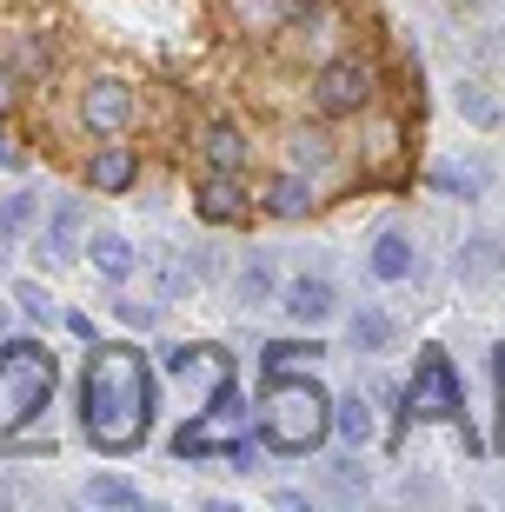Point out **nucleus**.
Returning a JSON list of instances; mask_svg holds the SVG:
<instances>
[{"label": "nucleus", "instance_id": "1", "mask_svg": "<svg viewBox=\"0 0 505 512\" xmlns=\"http://www.w3.org/2000/svg\"><path fill=\"white\" fill-rule=\"evenodd\" d=\"M80 426L100 453H133L153 426V366L133 346H94L80 380Z\"/></svg>", "mask_w": 505, "mask_h": 512}, {"label": "nucleus", "instance_id": "2", "mask_svg": "<svg viewBox=\"0 0 505 512\" xmlns=\"http://www.w3.org/2000/svg\"><path fill=\"white\" fill-rule=\"evenodd\" d=\"M333 433V399L319 393L313 380H293V373H273L266 386V413H260V439L273 453H319Z\"/></svg>", "mask_w": 505, "mask_h": 512}, {"label": "nucleus", "instance_id": "3", "mask_svg": "<svg viewBox=\"0 0 505 512\" xmlns=\"http://www.w3.org/2000/svg\"><path fill=\"white\" fill-rule=\"evenodd\" d=\"M0 386H7V413L34 419L54 399V353L40 340H0Z\"/></svg>", "mask_w": 505, "mask_h": 512}, {"label": "nucleus", "instance_id": "4", "mask_svg": "<svg viewBox=\"0 0 505 512\" xmlns=\"http://www.w3.org/2000/svg\"><path fill=\"white\" fill-rule=\"evenodd\" d=\"M399 413H406V419H452V426L466 433V453H479V433L466 426V393H459V380H452L446 353H426V360H419V373H412Z\"/></svg>", "mask_w": 505, "mask_h": 512}, {"label": "nucleus", "instance_id": "5", "mask_svg": "<svg viewBox=\"0 0 505 512\" xmlns=\"http://www.w3.org/2000/svg\"><path fill=\"white\" fill-rule=\"evenodd\" d=\"M240 433H246V406H240V393H233V380H220V386H213V406H206V419L180 426L173 453H180V459H213V453H226Z\"/></svg>", "mask_w": 505, "mask_h": 512}, {"label": "nucleus", "instance_id": "6", "mask_svg": "<svg viewBox=\"0 0 505 512\" xmlns=\"http://www.w3.org/2000/svg\"><path fill=\"white\" fill-rule=\"evenodd\" d=\"M313 100H319V114H359L366 100H373V67L359 54H339L326 74H319V87H313Z\"/></svg>", "mask_w": 505, "mask_h": 512}, {"label": "nucleus", "instance_id": "7", "mask_svg": "<svg viewBox=\"0 0 505 512\" xmlns=\"http://www.w3.org/2000/svg\"><path fill=\"white\" fill-rule=\"evenodd\" d=\"M80 120H87L94 133H120L133 120V87H120V80H94L87 100H80Z\"/></svg>", "mask_w": 505, "mask_h": 512}, {"label": "nucleus", "instance_id": "8", "mask_svg": "<svg viewBox=\"0 0 505 512\" xmlns=\"http://www.w3.org/2000/svg\"><path fill=\"white\" fill-rule=\"evenodd\" d=\"M80 227H87V207H80V200H60L54 220H47V233H40V260L67 266L80 253Z\"/></svg>", "mask_w": 505, "mask_h": 512}, {"label": "nucleus", "instance_id": "9", "mask_svg": "<svg viewBox=\"0 0 505 512\" xmlns=\"http://www.w3.org/2000/svg\"><path fill=\"white\" fill-rule=\"evenodd\" d=\"M333 306H339V293H333L326 280H306V273H300V280L286 286V313H293L300 326H319V320H333Z\"/></svg>", "mask_w": 505, "mask_h": 512}, {"label": "nucleus", "instance_id": "10", "mask_svg": "<svg viewBox=\"0 0 505 512\" xmlns=\"http://www.w3.org/2000/svg\"><path fill=\"white\" fill-rule=\"evenodd\" d=\"M200 147H206V167H213V173H240L246 167V133L233 127V120H213Z\"/></svg>", "mask_w": 505, "mask_h": 512}, {"label": "nucleus", "instance_id": "11", "mask_svg": "<svg viewBox=\"0 0 505 512\" xmlns=\"http://www.w3.org/2000/svg\"><path fill=\"white\" fill-rule=\"evenodd\" d=\"M412 266H419V253H412V240L399 227H386L373 240V273L379 280H412Z\"/></svg>", "mask_w": 505, "mask_h": 512}, {"label": "nucleus", "instance_id": "12", "mask_svg": "<svg viewBox=\"0 0 505 512\" xmlns=\"http://www.w3.org/2000/svg\"><path fill=\"white\" fill-rule=\"evenodd\" d=\"M246 213V193H240V173H213L200 187V220H240Z\"/></svg>", "mask_w": 505, "mask_h": 512}, {"label": "nucleus", "instance_id": "13", "mask_svg": "<svg viewBox=\"0 0 505 512\" xmlns=\"http://www.w3.org/2000/svg\"><path fill=\"white\" fill-rule=\"evenodd\" d=\"M167 366L180 373V380H206V386L233 380V373H226V360L213 353V346H173V353H167Z\"/></svg>", "mask_w": 505, "mask_h": 512}, {"label": "nucleus", "instance_id": "14", "mask_svg": "<svg viewBox=\"0 0 505 512\" xmlns=\"http://www.w3.org/2000/svg\"><path fill=\"white\" fill-rule=\"evenodd\" d=\"M133 173H140V160H133L127 147H107V153H94L87 180H94L100 193H127V187H133Z\"/></svg>", "mask_w": 505, "mask_h": 512}, {"label": "nucleus", "instance_id": "15", "mask_svg": "<svg viewBox=\"0 0 505 512\" xmlns=\"http://www.w3.org/2000/svg\"><path fill=\"white\" fill-rule=\"evenodd\" d=\"M266 213H273V220H300V213H313V187H306L300 173H280V180L266 187Z\"/></svg>", "mask_w": 505, "mask_h": 512}, {"label": "nucleus", "instance_id": "16", "mask_svg": "<svg viewBox=\"0 0 505 512\" xmlns=\"http://www.w3.org/2000/svg\"><path fill=\"white\" fill-rule=\"evenodd\" d=\"M87 247H94V266H100V273H107V280H127L133 266H140V253H133L127 240H120V233H94Z\"/></svg>", "mask_w": 505, "mask_h": 512}, {"label": "nucleus", "instance_id": "17", "mask_svg": "<svg viewBox=\"0 0 505 512\" xmlns=\"http://www.w3.org/2000/svg\"><path fill=\"white\" fill-rule=\"evenodd\" d=\"M319 353H326L319 340H273L266 346V380H273V373H293V366H313Z\"/></svg>", "mask_w": 505, "mask_h": 512}, {"label": "nucleus", "instance_id": "18", "mask_svg": "<svg viewBox=\"0 0 505 512\" xmlns=\"http://www.w3.org/2000/svg\"><path fill=\"white\" fill-rule=\"evenodd\" d=\"M34 213H40L34 193H7V200H0V247H14L20 233L34 227Z\"/></svg>", "mask_w": 505, "mask_h": 512}, {"label": "nucleus", "instance_id": "19", "mask_svg": "<svg viewBox=\"0 0 505 512\" xmlns=\"http://www.w3.org/2000/svg\"><path fill=\"white\" fill-rule=\"evenodd\" d=\"M80 499L87 506H140V486H127V479H113V473H94L80 486Z\"/></svg>", "mask_w": 505, "mask_h": 512}, {"label": "nucleus", "instance_id": "20", "mask_svg": "<svg viewBox=\"0 0 505 512\" xmlns=\"http://www.w3.org/2000/svg\"><path fill=\"white\" fill-rule=\"evenodd\" d=\"M333 426H339V433H346V439H353V446H366V439H373V406H366V399H346V406H333Z\"/></svg>", "mask_w": 505, "mask_h": 512}, {"label": "nucleus", "instance_id": "21", "mask_svg": "<svg viewBox=\"0 0 505 512\" xmlns=\"http://www.w3.org/2000/svg\"><path fill=\"white\" fill-rule=\"evenodd\" d=\"M499 266H505L499 240H472V247L459 253V273H466V280H486V273H499Z\"/></svg>", "mask_w": 505, "mask_h": 512}, {"label": "nucleus", "instance_id": "22", "mask_svg": "<svg viewBox=\"0 0 505 512\" xmlns=\"http://www.w3.org/2000/svg\"><path fill=\"white\" fill-rule=\"evenodd\" d=\"M386 340H393V320H386V313H373V306H366V313H353V346L379 353Z\"/></svg>", "mask_w": 505, "mask_h": 512}, {"label": "nucleus", "instance_id": "23", "mask_svg": "<svg viewBox=\"0 0 505 512\" xmlns=\"http://www.w3.org/2000/svg\"><path fill=\"white\" fill-rule=\"evenodd\" d=\"M432 187H439V193H479V187H486V173H479V167H432Z\"/></svg>", "mask_w": 505, "mask_h": 512}, {"label": "nucleus", "instance_id": "24", "mask_svg": "<svg viewBox=\"0 0 505 512\" xmlns=\"http://www.w3.org/2000/svg\"><path fill=\"white\" fill-rule=\"evenodd\" d=\"M34 74H47V40H20V54H14V67H7V80H34Z\"/></svg>", "mask_w": 505, "mask_h": 512}, {"label": "nucleus", "instance_id": "25", "mask_svg": "<svg viewBox=\"0 0 505 512\" xmlns=\"http://www.w3.org/2000/svg\"><path fill=\"white\" fill-rule=\"evenodd\" d=\"M266 293H273V273L253 260V266L240 273V300H246V306H266Z\"/></svg>", "mask_w": 505, "mask_h": 512}, {"label": "nucleus", "instance_id": "26", "mask_svg": "<svg viewBox=\"0 0 505 512\" xmlns=\"http://www.w3.org/2000/svg\"><path fill=\"white\" fill-rule=\"evenodd\" d=\"M14 300H20V313H27V320H34V326H47V320H54V300H47V293H40V286H34V280L20 286Z\"/></svg>", "mask_w": 505, "mask_h": 512}, {"label": "nucleus", "instance_id": "27", "mask_svg": "<svg viewBox=\"0 0 505 512\" xmlns=\"http://www.w3.org/2000/svg\"><path fill=\"white\" fill-rule=\"evenodd\" d=\"M233 14H240L246 27H273V14H280V0H233Z\"/></svg>", "mask_w": 505, "mask_h": 512}, {"label": "nucleus", "instance_id": "28", "mask_svg": "<svg viewBox=\"0 0 505 512\" xmlns=\"http://www.w3.org/2000/svg\"><path fill=\"white\" fill-rule=\"evenodd\" d=\"M293 160H300V167H319V160H326V133H300V140H293Z\"/></svg>", "mask_w": 505, "mask_h": 512}, {"label": "nucleus", "instance_id": "29", "mask_svg": "<svg viewBox=\"0 0 505 512\" xmlns=\"http://www.w3.org/2000/svg\"><path fill=\"white\" fill-rule=\"evenodd\" d=\"M459 107H466V114L479 120V127H492V120H499V114H492V100H486V94H472V87L459 94Z\"/></svg>", "mask_w": 505, "mask_h": 512}, {"label": "nucleus", "instance_id": "30", "mask_svg": "<svg viewBox=\"0 0 505 512\" xmlns=\"http://www.w3.org/2000/svg\"><path fill=\"white\" fill-rule=\"evenodd\" d=\"M120 320H127V326H147V320H153V306H140V300H120Z\"/></svg>", "mask_w": 505, "mask_h": 512}, {"label": "nucleus", "instance_id": "31", "mask_svg": "<svg viewBox=\"0 0 505 512\" xmlns=\"http://www.w3.org/2000/svg\"><path fill=\"white\" fill-rule=\"evenodd\" d=\"M499 446H505V346H499Z\"/></svg>", "mask_w": 505, "mask_h": 512}, {"label": "nucleus", "instance_id": "32", "mask_svg": "<svg viewBox=\"0 0 505 512\" xmlns=\"http://www.w3.org/2000/svg\"><path fill=\"white\" fill-rule=\"evenodd\" d=\"M0 333H7V300H0Z\"/></svg>", "mask_w": 505, "mask_h": 512}, {"label": "nucleus", "instance_id": "33", "mask_svg": "<svg viewBox=\"0 0 505 512\" xmlns=\"http://www.w3.org/2000/svg\"><path fill=\"white\" fill-rule=\"evenodd\" d=\"M0 100H7V74H0Z\"/></svg>", "mask_w": 505, "mask_h": 512}]
</instances>
